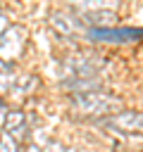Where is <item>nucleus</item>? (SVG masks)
Returning a JSON list of instances; mask_svg holds the SVG:
<instances>
[{
  "mask_svg": "<svg viewBox=\"0 0 143 152\" xmlns=\"http://www.w3.org/2000/svg\"><path fill=\"white\" fill-rule=\"evenodd\" d=\"M141 28H93L88 31V38L93 40H136L141 38Z\"/></svg>",
  "mask_w": 143,
  "mask_h": 152,
  "instance_id": "1",
  "label": "nucleus"
}]
</instances>
